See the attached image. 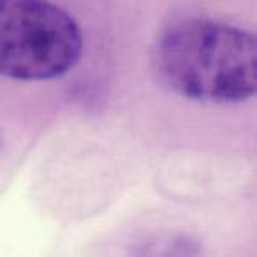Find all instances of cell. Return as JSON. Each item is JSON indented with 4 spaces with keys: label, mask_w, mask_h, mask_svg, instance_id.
<instances>
[{
    "label": "cell",
    "mask_w": 257,
    "mask_h": 257,
    "mask_svg": "<svg viewBox=\"0 0 257 257\" xmlns=\"http://www.w3.org/2000/svg\"><path fill=\"white\" fill-rule=\"evenodd\" d=\"M155 67L176 93L206 102H239L255 93L257 43L246 30L211 20L171 25L155 46Z\"/></svg>",
    "instance_id": "cell-1"
},
{
    "label": "cell",
    "mask_w": 257,
    "mask_h": 257,
    "mask_svg": "<svg viewBox=\"0 0 257 257\" xmlns=\"http://www.w3.org/2000/svg\"><path fill=\"white\" fill-rule=\"evenodd\" d=\"M83 39L69 13L48 0H0V74L41 81L78 64Z\"/></svg>",
    "instance_id": "cell-2"
}]
</instances>
